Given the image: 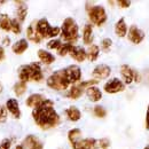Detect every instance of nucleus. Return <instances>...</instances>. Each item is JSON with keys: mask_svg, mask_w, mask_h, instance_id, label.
<instances>
[{"mask_svg": "<svg viewBox=\"0 0 149 149\" xmlns=\"http://www.w3.org/2000/svg\"><path fill=\"white\" fill-rule=\"evenodd\" d=\"M35 28H36V31L38 32V35L41 37V39H44V38H54L56 36H58L60 32H61L60 28L51 26V24L48 23V21L46 19H38L35 23Z\"/></svg>", "mask_w": 149, "mask_h": 149, "instance_id": "obj_5", "label": "nucleus"}, {"mask_svg": "<svg viewBox=\"0 0 149 149\" xmlns=\"http://www.w3.org/2000/svg\"><path fill=\"white\" fill-rule=\"evenodd\" d=\"M65 74L68 77V80L69 83L72 85V84H77L80 81L81 79V70L78 65H69L68 68L64 69Z\"/></svg>", "mask_w": 149, "mask_h": 149, "instance_id": "obj_9", "label": "nucleus"}, {"mask_svg": "<svg viewBox=\"0 0 149 149\" xmlns=\"http://www.w3.org/2000/svg\"><path fill=\"white\" fill-rule=\"evenodd\" d=\"M72 47H74V45H71V44H67V42L65 44H62L60 46V48L57 49V54L60 56H65L67 54H69L71 52Z\"/></svg>", "mask_w": 149, "mask_h": 149, "instance_id": "obj_30", "label": "nucleus"}, {"mask_svg": "<svg viewBox=\"0 0 149 149\" xmlns=\"http://www.w3.org/2000/svg\"><path fill=\"white\" fill-rule=\"evenodd\" d=\"M45 100V97L41 95V94H38V93H35V94H31L28 99H26V101H25V103H26V106L28 107H30V108H37L39 107L41 103H42V101Z\"/></svg>", "mask_w": 149, "mask_h": 149, "instance_id": "obj_16", "label": "nucleus"}, {"mask_svg": "<svg viewBox=\"0 0 149 149\" xmlns=\"http://www.w3.org/2000/svg\"><path fill=\"white\" fill-rule=\"evenodd\" d=\"M104 92L108 94H116L119 92H123L125 90V84L118 79V78H112L109 81H107L103 86Z\"/></svg>", "mask_w": 149, "mask_h": 149, "instance_id": "obj_8", "label": "nucleus"}, {"mask_svg": "<svg viewBox=\"0 0 149 149\" xmlns=\"http://www.w3.org/2000/svg\"><path fill=\"white\" fill-rule=\"evenodd\" d=\"M86 95H87L88 100L92 102H97L102 99V92L96 86H91V87L86 88Z\"/></svg>", "mask_w": 149, "mask_h": 149, "instance_id": "obj_17", "label": "nucleus"}, {"mask_svg": "<svg viewBox=\"0 0 149 149\" xmlns=\"http://www.w3.org/2000/svg\"><path fill=\"white\" fill-rule=\"evenodd\" d=\"M115 33L118 37L123 38L127 35V25L124 19H119L115 24Z\"/></svg>", "mask_w": 149, "mask_h": 149, "instance_id": "obj_18", "label": "nucleus"}, {"mask_svg": "<svg viewBox=\"0 0 149 149\" xmlns=\"http://www.w3.org/2000/svg\"><path fill=\"white\" fill-rule=\"evenodd\" d=\"M38 57L41 61V63H44L46 65H49L55 61V56L53 55L52 53L45 51V49H39L38 51Z\"/></svg>", "mask_w": 149, "mask_h": 149, "instance_id": "obj_20", "label": "nucleus"}, {"mask_svg": "<svg viewBox=\"0 0 149 149\" xmlns=\"http://www.w3.org/2000/svg\"><path fill=\"white\" fill-rule=\"evenodd\" d=\"M7 119V109L5 106H1V112H0V123H3Z\"/></svg>", "mask_w": 149, "mask_h": 149, "instance_id": "obj_37", "label": "nucleus"}, {"mask_svg": "<svg viewBox=\"0 0 149 149\" xmlns=\"http://www.w3.org/2000/svg\"><path fill=\"white\" fill-rule=\"evenodd\" d=\"M23 147H26L28 149H44L42 142L35 135H28L24 140Z\"/></svg>", "mask_w": 149, "mask_h": 149, "instance_id": "obj_13", "label": "nucleus"}, {"mask_svg": "<svg viewBox=\"0 0 149 149\" xmlns=\"http://www.w3.org/2000/svg\"><path fill=\"white\" fill-rule=\"evenodd\" d=\"M1 92H2V84L0 83V93H1Z\"/></svg>", "mask_w": 149, "mask_h": 149, "instance_id": "obj_43", "label": "nucleus"}, {"mask_svg": "<svg viewBox=\"0 0 149 149\" xmlns=\"http://www.w3.org/2000/svg\"><path fill=\"white\" fill-rule=\"evenodd\" d=\"M2 44H3V46H9V45H10V38L5 37L3 40H2Z\"/></svg>", "mask_w": 149, "mask_h": 149, "instance_id": "obj_40", "label": "nucleus"}, {"mask_svg": "<svg viewBox=\"0 0 149 149\" xmlns=\"http://www.w3.org/2000/svg\"><path fill=\"white\" fill-rule=\"evenodd\" d=\"M28 48H29V42H28L26 39H19V40H17V41L13 45V47H12L13 52H14L15 54H17V55L23 54Z\"/></svg>", "mask_w": 149, "mask_h": 149, "instance_id": "obj_19", "label": "nucleus"}, {"mask_svg": "<svg viewBox=\"0 0 149 149\" xmlns=\"http://www.w3.org/2000/svg\"><path fill=\"white\" fill-rule=\"evenodd\" d=\"M99 54H100V48H99V46L92 44V45L90 46V48L87 49V52H86V57H87L91 62H93V61H95V60L99 57Z\"/></svg>", "mask_w": 149, "mask_h": 149, "instance_id": "obj_27", "label": "nucleus"}, {"mask_svg": "<svg viewBox=\"0 0 149 149\" xmlns=\"http://www.w3.org/2000/svg\"><path fill=\"white\" fill-rule=\"evenodd\" d=\"M146 129L149 130V106L147 108V112H146Z\"/></svg>", "mask_w": 149, "mask_h": 149, "instance_id": "obj_39", "label": "nucleus"}, {"mask_svg": "<svg viewBox=\"0 0 149 149\" xmlns=\"http://www.w3.org/2000/svg\"><path fill=\"white\" fill-rule=\"evenodd\" d=\"M84 93V88L79 85V84H77V85H74L70 90H69V92L67 94V96L69 97V99H72V100H77V99H79L81 95Z\"/></svg>", "mask_w": 149, "mask_h": 149, "instance_id": "obj_25", "label": "nucleus"}, {"mask_svg": "<svg viewBox=\"0 0 149 149\" xmlns=\"http://www.w3.org/2000/svg\"><path fill=\"white\" fill-rule=\"evenodd\" d=\"M65 115H67L68 119L71 120V122H77V120H79L80 117H81L80 110H79L77 107H74V106L69 107V108L65 110Z\"/></svg>", "mask_w": 149, "mask_h": 149, "instance_id": "obj_24", "label": "nucleus"}, {"mask_svg": "<svg viewBox=\"0 0 149 149\" xmlns=\"http://www.w3.org/2000/svg\"><path fill=\"white\" fill-rule=\"evenodd\" d=\"M69 54L77 62H84L86 60V51L80 46H74Z\"/></svg>", "mask_w": 149, "mask_h": 149, "instance_id": "obj_15", "label": "nucleus"}, {"mask_svg": "<svg viewBox=\"0 0 149 149\" xmlns=\"http://www.w3.org/2000/svg\"><path fill=\"white\" fill-rule=\"evenodd\" d=\"M32 117L36 124L42 130L55 127L61 122L58 113L54 109V102L48 99H45L39 107L33 109Z\"/></svg>", "mask_w": 149, "mask_h": 149, "instance_id": "obj_1", "label": "nucleus"}, {"mask_svg": "<svg viewBox=\"0 0 149 149\" xmlns=\"http://www.w3.org/2000/svg\"><path fill=\"white\" fill-rule=\"evenodd\" d=\"M127 38L133 44H140L145 39V32L140 30L136 25H131L127 32Z\"/></svg>", "mask_w": 149, "mask_h": 149, "instance_id": "obj_11", "label": "nucleus"}, {"mask_svg": "<svg viewBox=\"0 0 149 149\" xmlns=\"http://www.w3.org/2000/svg\"><path fill=\"white\" fill-rule=\"evenodd\" d=\"M117 5L122 8H129L131 6V1H127V0H118L117 1Z\"/></svg>", "mask_w": 149, "mask_h": 149, "instance_id": "obj_38", "label": "nucleus"}, {"mask_svg": "<svg viewBox=\"0 0 149 149\" xmlns=\"http://www.w3.org/2000/svg\"><path fill=\"white\" fill-rule=\"evenodd\" d=\"M19 81H23L26 84V81H41L44 78V74L41 70V67L38 62H32L30 64L22 65L19 69Z\"/></svg>", "mask_w": 149, "mask_h": 149, "instance_id": "obj_2", "label": "nucleus"}, {"mask_svg": "<svg viewBox=\"0 0 149 149\" xmlns=\"http://www.w3.org/2000/svg\"><path fill=\"white\" fill-rule=\"evenodd\" d=\"M0 112H1V107H0Z\"/></svg>", "mask_w": 149, "mask_h": 149, "instance_id": "obj_45", "label": "nucleus"}, {"mask_svg": "<svg viewBox=\"0 0 149 149\" xmlns=\"http://www.w3.org/2000/svg\"><path fill=\"white\" fill-rule=\"evenodd\" d=\"M112 46V40L110 38H104V39H102V41H101V48L104 51V52H108L110 48H111Z\"/></svg>", "mask_w": 149, "mask_h": 149, "instance_id": "obj_35", "label": "nucleus"}, {"mask_svg": "<svg viewBox=\"0 0 149 149\" xmlns=\"http://www.w3.org/2000/svg\"><path fill=\"white\" fill-rule=\"evenodd\" d=\"M143 149H149V146H147V147H145Z\"/></svg>", "mask_w": 149, "mask_h": 149, "instance_id": "obj_44", "label": "nucleus"}, {"mask_svg": "<svg viewBox=\"0 0 149 149\" xmlns=\"http://www.w3.org/2000/svg\"><path fill=\"white\" fill-rule=\"evenodd\" d=\"M26 37H28V39H29L30 41H32V42H35V44H39V42L42 40L41 37L38 35V32L36 31L35 24H31V25L28 26V29H26Z\"/></svg>", "mask_w": 149, "mask_h": 149, "instance_id": "obj_23", "label": "nucleus"}, {"mask_svg": "<svg viewBox=\"0 0 149 149\" xmlns=\"http://www.w3.org/2000/svg\"><path fill=\"white\" fill-rule=\"evenodd\" d=\"M109 146H110V141L108 139H106V138L96 140V147H97V149H108Z\"/></svg>", "mask_w": 149, "mask_h": 149, "instance_id": "obj_33", "label": "nucleus"}, {"mask_svg": "<svg viewBox=\"0 0 149 149\" xmlns=\"http://www.w3.org/2000/svg\"><path fill=\"white\" fill-rule=\"evenodd\" d=\"M6 109L7 111L9 112L14 118L19 119L21 117V110H19V102L16 99H9L7 100L6 102Z\"/></svg>", "mask_w": 149, "mask_h": 149, "instance_id": "obj_12", "label": "nucleus"}, {"mask_svg": "<svg viewBox=\"0 0 149 149\" xmlns=\"http://www.w3.org/2000/svg\"><path fill=\"white\" fill-rule=\"evenodd\" d=\"M17 6V10H16V14H17V21L19 23L24 22L25 19H26V15H28V6L25 2L23 1H16L15 2Z\"/></svg>", "mask_w": 149, "mask_h": 149, "instance_id": "obj_21", "label": "nucleus"}, {"mask_svg": "<svg viewBox=\"0 0 149 149\" xmlns=\"http://www.w3.org/2000/svg\"><path fill=\"white\" fill-rule=\"evenodd\" d=\"M10 31H13L15 35H19L21 31H22V26H21V23H19L17 19H12V24H10Z\"/></svg>", "mask_w": 149, "mask_h": 149, "instance_id": "obj_31", "label": "nucleus"}, {"mask_svg": "<svg viewBox=\"0 0 149 149\" xmlns=\"http://www.w3.org/2000/svg\"><path fill=\"white\" fill-rule=\"evenodd\" d=\"M16 149H25L22 145H19V146H16Z\"/></svg>", "mask_w": 149, "mask_h": 149, "instance_id": "obj_42", "label": "nucleus"}, {"mask_svg": "<svg viewBox=\"0 0 149 149\" xmlns=\"http://www.w3.org/2000/svg\"><path fill=\"white\" fill-rule=\"evenodd\" d=\"M46 83H47V86L49 88L55 90V91H64L71 85L68 80V77L65 74L64 69H61V70H57L55 72H53L47 78Z\"/></svg>", "mask_w": 149, "mask_h": 149, "instance_id": "obj_4", "label": "nucleus"}, {"mask_svg": "<svg viewBox=\"0 0 149 149\" xmlns=\"http://www.w3.org/2000/svg\"><path fill=\"white\" fill-rule=\"evenodd\" d=\"M61 38L62 40L67 41V44H71L74 45V42L78 40L79 38V28L78 24L76 23V21L71 17H68L63 21L62 26H61Z\"/></svg>", "mask_w": 149, "mask_h": 149, "instance_id": "obj_3", "label": "nucleus"}, {"mask_svg": "<svg viewBox=\"0 0 149 149\" xmlns=\"http://www.w3.org/2000/svg\"><path fill=\"white\" fill-rule=\"evenodd\" d=\"M111 74V69L109 65L107 64H99L94 68L93 72H92V76H93L94 79L96 80H101V79H106L108 78Z\"/></svg>", "mask_w": 149, "mask_h": 149, "instance_id": "obj_10", "label": "nucleus"}, {"mask_svg": "<svg viewBox=\"0 0 149 149\" xmlns=\"http://www.w3.org/2000/svg\"><path fill=\"white\" fill-rule=\"evenodd\" d=\"M83 40L85 45H92L93 42V26L91 24H86L83 29Z\"/></svg>", "mask_w": 149, "mask_h": 149, "instance_id": "obj_22", "label": "nucleus"}, {"mask_svg": "<svg viewBox=\"0 0 149 149\" xmlns=\"http://www.w3.org/2000/svg\"><path fill=\"white\" fill-rule=\"evenodd\" d=\"M61 45H62V42H61L60 39H51V40L47 42V47H48L49 49H56V51L60 48Z\"/></svg>", "mask_w": 149, "mask_h": 149, "instance_id": "obj_34", "label": "nucleus"}, {"mask_svg": "<svg viewBox=\"0 0 149 149\" xmlns=\"http://www.w3.org/2000/svg\"><path fill=\"white\" fill-rule=\"evenodd\" d=\"M93 112L94 115L96 117H99V118H103V117L107 116V111H106V109L102 106H95L93 109Z\"/></svg>", "mask_w": 149, "mask_h": 149, "instance_id": "obj_32", "label": "nucleus"}, {"mask_svg": "<svg viewBox=\"0 0 149 149\" xmlns=\"http://www.w3.org/2000/svg\"><path fill=\"white\" fill-rule=\"evenodd\" d=\"M5 56H6V54H5V49H3L2 46H0V62L5 58Z\"/></svg>", "mask_w": 149, "mask_h": 149, "instance_id": "obj_41", "label": "nucleus"}, {"mask_svg": "<svg viewBox=\"0 0 149 149\" xmlns=\"http://www.w3.org/2000/svg\"><path fill=\"white\" fill-rule=\"evenodd\" d=\"M120 74H122V78H123V83L124 84H131V83H133V81H136V83H139L140 81V74L139 72L136 71V70H134V69H132L130 65H127V64H123L122 67H120Z\"/></svg>", "mask_w": 149, "mask_h": 149, "instance_id": "obj_7", "label": "nucleus"}, {"mask_svg": "<svg viewBox=\"0 0 149 149\" xmlns=\"http://www.w3.org/2000/svg\"><path fill=\"white\" fill-rule=\"evenodd\" d=\"M13 91H14V93L16 94L17 96L23 95V94L26 92V84L23 83V81L16 83V84L14 85V87H13Z\"/></svg>", "mask_w": 149, "mask_h": 149, "instance_id": "obj_29", "label": "nucleus"}, {"mask_svg": "<svg viewBox=\"0 0 149 149\" xmlns=\"http://www.w3.org/2000/svg\"><path fill=\"white\" fill-rule=\"evenodd\" d=\"M12 147V140L10 139H2L0 141V149H10Z\"/></svg>", "mask_w": 149, "mask_h": 149, "instance_id": "obj_36", "label": "nucleus"}, {"mask_svg": "<svg viewBox=\"0 0 149 149\" xmlns=\"http://www.w3.org/2000/svg\"><path fill=\"white\" fill-rule=\"evenodd\" d=\"M72 149H97L96 147V140L92 138H87V139H81L80 141H78L76 145L71 146Z\"/></svg>", "mask_w": 149, "mask_h": 149, "instance_id": "obj_14", "label": "nucleus"}, {"mask_svg": "<svg viewBox=\"0 0 149 149\" xmlns=\"http://www.w3.org/2000/svg\"><path fill=\"white\" fill-rule=\"evenodd\" d=\"M90 21L96 26H101L107 21V12L103 6H88L86 7Z\"/></svg>", "mask_w": 149, "mask_h": 149, "instance_id": "obj_6", "label": "nucleus"}, {"mask_svg": "<svg viewBox=\"0 0 149 149\" xmlns=\"http://www.w3.org/2000/svg\"><path fill=\"white\" fill-rule=\"evenodd\" d=\"M10 24H12V19H9V16L7 14H1L0 15V29L8 32L10 31Z\"/></svg>", "mask_w": 149, "mask_h": 149, "instance_id": "obj_28", "label": "nucleus"}, {"mask_svg": "<svg viewBox=\"0 0 149 149\" xmlns=\"http://www.w3.org/2000/svg\"><path fill=\"white\" fill-rule=\"evenodd\" d=\"M68 139L71 143V146L76 145L78 141L81 140V131L79 129H72L68 132Z\"/></svg>", "mask_w": 149, "mask_h": 149, "instance_id": "obj_26", "label": "nucleus"}]
</instances>
